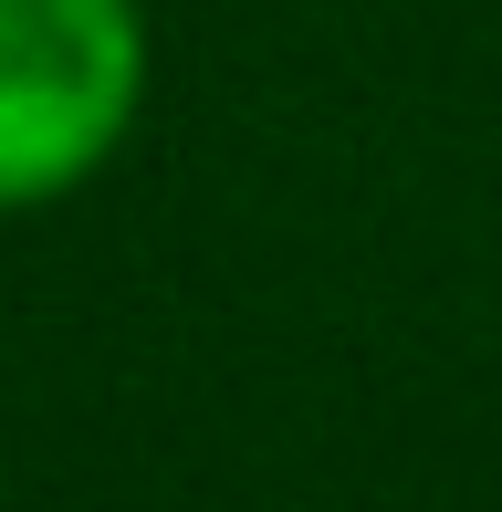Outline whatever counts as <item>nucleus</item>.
I'll list each match as a JSON object with an SVG mask.
<instances>
[{
	"label": "nucleus",
	"instance_id": "1",
	"mask_svg": "<svg viewBox=\"0 0 502 512\" xmlns=\"http://www.w3.org/2000/svg\"><path fill=\"white\" fill-rule=\"evenodd\" d=\"M147 95L136 0H0V209L74 199Z\"/></svg>",
	"mask_w": 502,
	"mask_h": 512
}]
</instances>
